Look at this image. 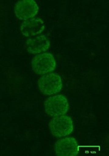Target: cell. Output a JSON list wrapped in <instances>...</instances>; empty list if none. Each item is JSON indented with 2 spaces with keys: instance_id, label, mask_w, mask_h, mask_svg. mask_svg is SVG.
<instances>
[{
  "instance_id": "4",
  "label": "cell",
  "mask_w": 109,
  "mask_h": 156,
  "mask_svg": "<svg viewBox=\"0 0 109 156\" xmlns=\"http://www.w3.org/2000/svg\"><path fill=\"white\" fill-rule=\"evenodd\" d=\"M32 69L37 74H47L56 67V61L49 53H43L36 55L32 60Z\"/></svg>"
},
{
  "instance_id": "1",
  "label": "cell",
  "mask_w": 109,
  "mask_h": 156,
  "mask_svg": "<svg viewBox=\"0 0 109 156\" xmlns=\"http://www.w3.org/2000/svg\"><path fill=\"white\" fill-rule=\"evenodd\" d=\"M40 90L45 95H52L60 92L62 87L61 76L57 74L51 73L42 76L38 81Z\"/></svg>"
},
{
  "instance_id": "6",
  "label": "cell",
  "mask_w": 109,
  "mask_h": 156,
  "mask_svg": "<svg viewBox=\"0 0 109 156\" xmlns=\"http://www.w3.org/2000/svg\"><path fill=\"white\" fill-rule=\"evenodd\" d=\"M54 151L58 156H76L79 153V145L75 138L65 137L55 143Z\"/></svg>"
},
{
  "instance_id": "8",
  "label": "cell",
  "mask_w": 109,
  "mask_h": 156,
  "mask_svg": "<svg viewBox=\"0 0 109 156\" xmlns=\"http://www.w3.org/2000/svg\"><path fill=\"white\" fill-rule=\"evenodd\" d=\"M26 48L31 54H37L47 51L50 46V41L44 35L28 38L26 41Z\"/></svg>"
},
{
  "instance_id": "7",
  "label": "cell",
  "mask_w": 109,
  "mask_h": 156,
  "mask_svg": "<svg viewBox=\"0 0 109 156\" xmlns=\"http://www.w3.org/2000/svg\"><path fill=\"white\" fill-rule=\"evenodd\" d=\"M45 29V25L42 19L34 18L23 21L20 26L22 35L27 37L37 36L41 34Z\"/></svg>"
},
{
  "instance_id": "3",
  "label": "cell",
  "mask_w": 109,
  "mask_h": 156,
  "mask_svg": "<svg viewBox=\"0 0 109 156\" xmlns=\"http://www.w3.org/2000/svg\"><path fill=\"white\" fill-rule=\"evenodd\" d=\"M49 127L51 134L58 138L71 134L73 130L72 120L66 115L53 117L49 124Z\"/></svg>"
},
{
  "instance_id": "5",
  "label": "cell",
  "mask_w": 109,
  "mask_h": 156,
  "mask_svg": "<svg viewBox=\"0 0 109 156\" xmlns=\"http://www.w3.org/2000/svg\"><path fill=\"white\" fill-rule=\"evenodd\" d=\"M14 11L17 18L26 21L34 18L39 11V7L33 0H23L16 2Z\"/></svg>"
},
{
  "instance_id": "2",
  "label": "cell",
  "mask_w": 109,
  "mask_h": 156,
  "mask_svg": "<svg viewBox=\"0 0 109 156\" xmlns=\"http://www.w3.org/2000/svg\"><path fill=\"white\" fill-rule=\"evenodd\" d=\"M44 107L46 113L52 117L65 115L69 109L66 97L62 94L49 97L44 102Z\"/></svg>"
}]
</instances>
